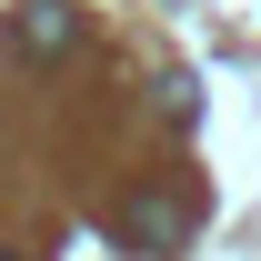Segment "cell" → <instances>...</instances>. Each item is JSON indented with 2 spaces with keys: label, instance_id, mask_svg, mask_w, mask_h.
<instances>
[{
  "label": "cell",
  "instance_id": "obj_2",
  "mask_svg": "<svg viewBox=\"0 0 261 261\" xmlns=\"http://www.w3.org/2000/svg\"><path fill=\"white\" fill-rule=\"evenodd\" d=\"M121 241H141V251H171V241H181V201L171 191H141L121 211Z\"/></svg>",
  "mask_w": 261,
  "mask_h": 261
},
{
  "label": "cell",
  "instance_id": "obj_1",
  "mask_svg": "<svg viewBox=\"0 0 261 261\" xmlns=\"http://www.w3.org/2000/svg\"><path fill=\"white\" fill-rule=\"evenodd\" d=\"M10 40H20V50H70V40H81V20H70V0H20Z\"/></svg>",
  "mask_w": 261,
  "mask_h": 261
},
{
  "label": "cell",
  "instance_id": "obj_3",
  "mask_svg": "<svg viewBox=\"0 0 261 261\" xmlns=\"http://www.w3.org/2000/svg\"><path fill=\"white\" fill-rule=\"evenodd\" d=\"M0 261H10V251H0Z\"/></svg>",
  "mask_w": 261,
  "mask_h": 261
}]
</instances>
